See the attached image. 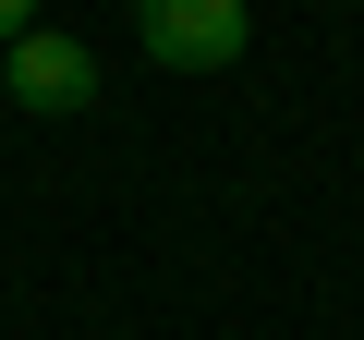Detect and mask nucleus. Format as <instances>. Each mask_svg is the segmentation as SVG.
I'll return each mask as SVG.
<instances>
[{
  "mask_svg": "<svg viewBox=\"0 0 364 340\" xmlns=\"http://www.w3.org/2000/svg\"><path fill=\"white\" fill-rule=\"evenodd\" d=\"M134 37H146V61L158 73H219V61H243V0H134Z\"/></svg>",
  "mask_w": 364,
  "mask_h": 340,
  "instance_id": "obj_1",
  "label": "nucleus"
},
{
  "mask_svg": "<svg viewBox=\"0 0 364 340\" xmlns=\"http://www.w3.org/2000/svg\"><path fill=\"white\" fill-rule=\"evenodd\" d=\"M0 85H13V110L61 122V110H85V97H97V49H85V37H61V25H25L13 49H0Z\"/></svg>",
  "mask_w": 364,
  "mask_h": 340,
  "instance_id": "obj_2",
  "label": "nucleus"
},
{
  "mask_svg": "<svg viewBox=\"0 0 364 340\" xmlns=\"http://www.w3.org/2000/svg\"><path fill=\"white\" fill-rule=\"evenodd\" d=\"M25 25H37V0H0V49H13V37H25Z\"/></svg>",
  "mask_w": 364,
  "mask_h": 340,
  "instance_id": "obj_3",
  "label": "nucleus"
}]
</instances>
